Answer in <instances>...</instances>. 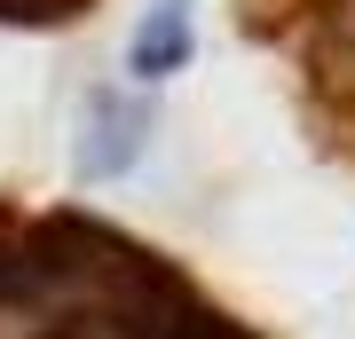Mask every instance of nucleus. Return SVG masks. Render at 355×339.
<instances>
[{
    "instance_id": "f257e3e1",
    "label": "nucleus",
    "mask_w": 355,
    "mask_h": 339,
    "mask_svg": "<svg viewBox=\"0 0 355 339\" xmlns=\"http://www.w3.org/2000/svg\"><path fill=\"white\" fill-rule=\"evenodd\" d=\"M142 126H150V111H142V103H127V87H95V95H87V142H79V174H87V182L127 174V166L142 158Z\"/></svg>"
},
{
    "instance_id": "f03ea898",
    "label": "nucleus",
    "mask_w": 355,
    "mask_h": 339,
    "mask_svg": "<svg viewBox=\"0 0 355 339\" xmlns=\"http://www.w3.org/2000/svg\"><path fill=\"white\" fill-rule=\"evenodd\" d=\"M174 63H190V8L182 0H158L135 24V40H127V71L135 79H166Z\"/></svg>"
}]
</instances>
